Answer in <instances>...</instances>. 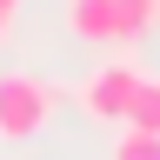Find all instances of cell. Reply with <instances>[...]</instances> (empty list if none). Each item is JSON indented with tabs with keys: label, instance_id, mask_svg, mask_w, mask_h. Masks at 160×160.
I'll use <instances>...</instances> for the list:
<instances>
[{
	"label": "cell",
	"instance_id": "cell-1",
	"mask_svg": "<svg viewBox=\"0 0 160 160\" xmlns=\"http://www.w3.org/2000/svg\"><path fill=\"white\" fill-rule=\"evenodd\" d=\"M53 107H60V93L47 87L40 73H0V140H33V133H47L53 127Z\"/></svg>",
	"mask_w": 160,
	"mask_h": 160
},
{
	"label": "cell",
	"instance_id": "cell-2",
	"mask_svg": "<svg viewBox=\"0 0 160 160\" xmlns=\"http://www.w3.org/2000/svg\"><path fill=\"white\" fill-rule=\"evenodd\" d=\"M133 80H140L133 60L100 67L87 87H80V113H87V120H107V127H120V120H127V100H133Z\"/></svg>",
	"mask_w": 160,
	"mask_h": 160
},
{
	"label": "cell",
	"instance_id": "cell-3",
	"mask_svg": "<svg viewBox=\"0 0 160 160\" xmlns=\"http://www.w3.org/2000/svg\"><path fill=\"white\" fill-rule=\"evenodd\" d=\"M67 33L93 47H127L120 33V0H67Z\"/></svg>",
	"mask_w": 160,
	"mask_h": 160
},
{
	"label": "cell",
	"instance_id": "cell-4",
	"mask_svg": "<svg viewBox=\"0 0 160 160\" xmlns=\"http://www.w3.org/2000/svg\"><path fill=\"white\" fill-rule=\"evenodd\" d=\"M120 127L160 133V73H140L133 80V100H127V120H120Z\"/></svg>",
	"mask_w": 160,
	"mask_h": 160
},
{
	"label": "cell",
	"instance_id": "cell-5",
	"mask_svg": "<svg viewBox=\"0 0 160 160\" xmlns=\"http://www.w3.org/2000/svg\"><path fill=\"white\" fill-rule=\"evenodd\" d=\"M160 27V0H120V33H127V47L140 33H153Z\"/></svg>",
	"mask_w": 160,
	"mask_h": 160
},
{
	"label": "cell",
	"instance_id": "cell-6",
	"mask_svg": "<svg viewBox=\"0 0 160 160\" xmlns=\"http://www.w3.org/2000/svg\"><path fill=\"white\" fill-rule=\"evenodd\" d=\"M113 160H160V133L120 127V133H113Z\"/></svg>",
	"mask_w": 160,
	"mask_h": 160
},
{
	"label": "cell",
	"instance_id": "cell-7",
	"mask_svg": "<svg viewBox=\"0 0 160 160\" xmlns=\"http://www.w3.org/2000/svg\"><path fill=\"white\" fill-rule=\"evenodd\" d=\"M7 33H13V13H7V7H0V47H7Z\"/></svg>",
	"mask_w": 160,
	"mask_h": 160
},
{
	"label": "cell",
	"instance_id": "cell-8",
	"mask_svg": "<svg viewBox=\"0 0 160 160\" xmlns=\"http://www.w3.org/2000/svg\"><path fill=\"white\" fill-rule=\"evenodd\" d=\"M0 7H7V13H20V0H0Z\"/></svg>",
	"mask_w": 160,
	"mask_h": 160
}]
</instances>
